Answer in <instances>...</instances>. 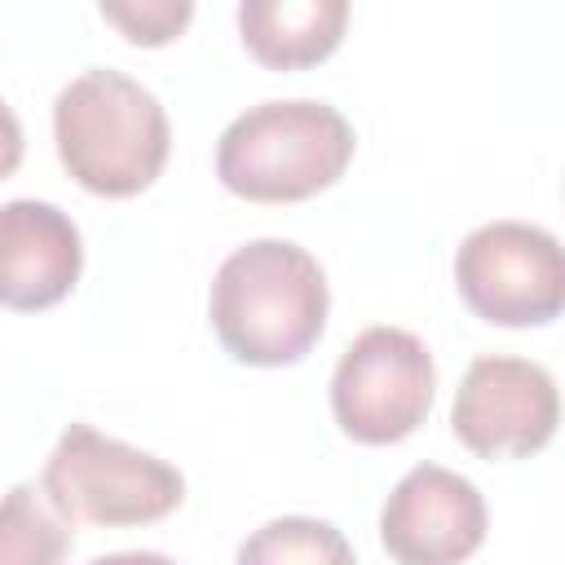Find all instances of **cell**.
Returning <instances> with one entry per match:
<instances>
[{"label": "cell", "mask_w": 565, "mask_h": 565, "mask_svg": "<svg viewBox=\"0 0 565 565\" xmlns=\"http://www.w3.org/2000/svg\"><path fill=\"white\" fill-rule=\"evenodd\" d=\"M234 565H358L349 539L318 516H274L238 543Z\"/></svg>", "instance_id": "obj_11"}, {"label": "cell", "mask_w": 565, "mask_h": 565, "mask_svg": "<svg viewBox=\"0 0 565 565\" xmlns=\"http://www.w3.org/2000/svg\"><path fill=\"white\" fill-rule=\"evenodd\" d=\"M84 269L79 225L44 199L0 203V309L35 313L71 296Z\"/></svg>", "instance_id": "obj_9"}, {"label": "cell", "mask_w": 565, "mask_h": 565, "mask_svg": "<svg viewBox=\"0 0 565 565\" xmlns=\"http://www.w3.org/2000/svg\"><path fill=\"white\" fill-rule=\"evenodd\" d=\"M455 287L494 327H543L565 309L561 243L530 221L477 225L455 252Z\"/></svg>", "instance_id": "obj_6"}, {"label": "cell", "mask_w": 565, "mask_h": 565, "mask_svg": "<svg viewBox=\"0 0 565 565\" xmlns=\"http://www.w3.org/2000/svg\"><path fill=\"white\" fill-rule=\"evenodd\" d=\"M353 146V124L327 102H260L225 124L216 177L252 203H300L344 177Z\"/></svg>", "instance_id": "obj_3"}, {"label": "cell", "mask_w": 565, "mask_h": 565, "mask_svg": "<svg viewBox=\"0 0 565 565\" xmlns=\"http://www.w3.org/2000/svg\"><path fill=\"white\" fill-rule=\"evenodd\" d=\"M344 0H243L238 35L260 66L300 71L318 66L344 40Z\"/></svg>", "instance_id": "obj_10"}, {"label": "cell", "mask_w": 565, "mask_h": 565, "mask_svg": "<svg viewBox=\"0 0 565 565\" xmlns=\"http://www.w3.org/2000/svg\"><path fill=\"white\" fill-rule=\"evenodd\" d=\"M481 490L441 468L415 463L380 508V543L397 565H459L486 543Z\"/></svg>", "instance_id": "obj_8"}, {"label": "cell", "mask_w": 565, "mask_h": 565, "mask_svg": "<svg viewBox=\"0 0 565 565\" xmlns=\"http://www.w3.org/2000/svg\"><path fill=\"white\" fill-rule=\"evenodd\" d=\"M40 494L75 525L119 530L177 512L185 499V477L168 459L106 437L93 424H71L44 459Z\"/></svg>", "instance_id": "obj_4"}, {"label": "cell", "mask_w": 565, "mask_h": 565, "mask_svg": "<svg viewBox=\"0 0 565 565\" xmlns=\"http://www.w3.org/2000/svg\"><path fill=\"white\" fill-rule=\"evenodd\" d=\"M102 18L110 26L124 31V40L132 44H168L185 31V22L194 18L190 0H102Z\"/></svg>", "instance_id": "obj_13"}, {"label": "cell", "mask_w": 565, "mask_h": 565, "mask_svg": "<svg viewBox=\"0 0 565 565\" xmlns=\"http://www.w3.org/2000/svg\"><path fill=\"white\" fill-rule=\"evenodd\" d=\"M71 552V530L40 499L31 481L0 499V565H62Z\"/></svg>", "instance_id": "obj_12"}, {"label": "cell", "mask_w": 565, "mask_h": 565, "mask_svg": "<svg viewBox=\"0 0 565 565\" xmlns=\"http://www.w3.org/2000/svg\"><path fill=\"white\" fill-rule=\"evenodd\" d=\"M437 366L428 344L402 327H366L335 362L331 415L362 446L406 441L433 411Z\"/></svg>", "instance_id": "obj_5"}, {"label": "cell", "mask_w": 565, "mask_h": 565, "mask_svg": "<svg viewBox=\"0 0 565 565\" xmlns=\"http://www.w3.org/2000/svg\"><path fill=\"white\" fill-rule=\"evenodd\" d=\"M556 380L530 358L486 353L463 371L455 388L450 428L459 446L481 459H525L556 437Z\"/></svg>", "instance_id": "obj_7"}, {"label": "cell", "mask_w": 565, "mask_h": 565, "mask_svg": "<svg viewBox=\"0 0 565 565\" xmlns=\"http://www.w3.org/2000/svg\"><path fill=\"white\" fill-rule=\"evenodd\" d=\"M88 565H177V561H168L163 552H106V556H93Z\"/></svg>", "instance_id": "obj_15"}, {"label": "cell", "mask_w": 565, "mask_h": 565, "mask_svg": "<svg viewBox=\"0 0 565 565\" xmlns=\"http://www.w3.org/2000/svg\"><path fill=\"white\" fill-rule=\"evenodd\" d=\"M331 291L322 265L291 238H256L221 260L207 318L234 362L291 366L327 327Z\"/></svg>", "instance_id": "obj_1"}, {"label": "cell", "mask_w": 565, "mask_h": 565, "mask_svg": "<svg viewBox=\"0 0 565 565\" xmlns=\"http://www.w3.org/2000/svg\"><path fill=\"white\" fill-rule=\"evenodd\" d=\"M53 141L62 168L102 199H132L168 163L172 128L159 97L110 66L75 75L53 102Z\"/></svg>", "instance_id": "obj_2"}, {"label": "cell", "mask_w": 565, "mask_h": 565, "mask_svg": "<svg viewBox=\"0 0 565 565\" xmlns=\"http://www.w3.org/2000/svg\"><path fill=\"white\" fill-rule=\"evenodd\" d=\"M22 150H26V137H22V119L13 115V106L0 97V181L18 172L22 163Z\"/></svg>", "instance_id": "obj_14"}]
</instances>
